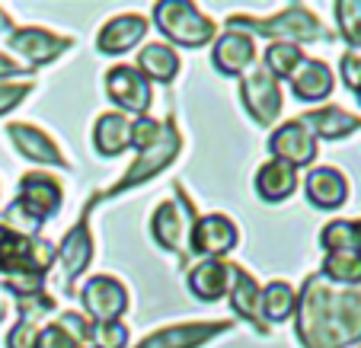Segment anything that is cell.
Wrapping results in <instances>:
<instances>
[{"label":"cell","mask_w":361,"mask_h":348,"mask_svg":"<svg viewBox=\"0 0 361 348\" xmlns=\"http://www.w3.org/2000/svg\"><path fill=\"white\" fill-rule=\"evenodd\" d=\"M336 13V29H339L342 42L348 45V51L361 48V0H339L333 4Z\"/></svg>","instance_id":"cell-31"},{"label":"cell","mask_w":361,"mask_h":348,"mask_svg":"<svg viewBox=\"0 0 361 348\" xmlns=\"http://www.w3.org/2000/svg\"><path fill=\"white\" fill-rule=\"evenodd\" d=\"M288 80H291V89L300 103H323V99L333 93L336 77L326 61H310V58H304L300 68L294 70Z\"/></svg>","instance_id":"cell-23"},{"label":"cell","mask_w":361,"mask_h":348,"mask_svg":"<svg viewBox=\"0 0 361 348\" xmlns=\"http://www.w3.org/2000/svg\"><path fill=\"white\" fill-rule=\"evenodd\" d=\"M212 64L227 77H240L256 64V42L240 29H227L224 35H214Z\"/></svg>","instance_id":"cell-15"},{"label":"cell","mask_w":361,"mask_h":348,"mask_svg":"<svg viewBox=\"0 0 361 348\" xmlns=\"http://www.w3.org/2000/svg\"><path fill=\"white\" fill-rule=\"evenodd\" d=\"M154 23L160 35L183 48H202L214 42V23L189 0H160L154 4Z\"/></svg>","instance_id":"cell-6"},{"label":"cell","mask_w":361,"mask_h":348,"mask_svg":"<svg viewBox=\"0 0 361 348\" xmlns=\"http://www.w3.org/2000/svg\"><path fill=\"white\" fill-rule=\"evenodd\" d=\"M304 195L320 211H336L348 201V179L336 166H314L304 179Z\"/></svg>","instance_id":"cell-17"},{"label":"cell","mask_w":361,"mask_h":348,"mask_svg":"<svg viewBox=\"0 0 361 348\" xmlns=\"http://www.w3.org/2000/svg\"><path fill=\"white\" fill-rule=\"evenodd\" d=\"M240 233L231 218L224 214H202L195 218L189 233V253L202 256V259H221L237 246Z\"/></svg>","instance_id":"cell-12"},{"label":"cell","mask_w":361,"mask_h":348,"mask_svg":"<svg viewBox=\"0 0 361 348\" xmlns=\"http://www.w3.org/2000/svg\"><path fill=\"white\" fill-rule=\"evenodd\" d=\"M55 326L64 329V333L71 335V342H74L77 348H90V345H93V323H90L87 316H80V313H74V310H68V313L58 316Z\"/></svg>","instance_id":"cell-32"},{"label":"cell","mask_w":361,"mask_h":348,"mask_svg":"<svg viewBox=\"0 0 361 348\" xmlns=\"http://www.w3.org/2000/svg\"><path fill=\"white\" fill-rule=\"evenodd\" d=\"M90 208H93V205L87 201V208H83L80 220H77V224L71 227L68 233H64V240L58 243V249H55L58 262H61L64 275H68V287H71V281H74L77 275L87 272L90 259H93V237H90V220H87Z\"/></svg>","instance_id":"cell-16"},{"label":"cell","mask_w":361,"mask_h":348,"mask_svg":"<svg viewBox=\"0 0 361 348\" xmlns=\"http://www.w3.org/2000/svg\"><path fill=\"white\" fill-rule=\"evenodd\" d=\"M144 35H147V20H144V16L118 13L99 29L96 48H99L102 55H125V51H131L135 45H141Z\"/></svg>","instance_id":"cell-19"},{"label":"cell","mask_w":361,"mask_h":348,"mask_svg":"<svg viewBox=\"0 0 361 348\" xmlns=\"http://www.w3.org/2000/svg\"><path fill=\"white\" fill-rule=\"evenodd\" d=\"M320 243L326 253L336 249H361V220L336 218L320 230Z\"/></svg>","instance_id":"cell-30"},{"label":"cell","mask_w":361,"mask_h":348,"mask_svg":"<svg viewBox=\"0 0 361 348\" xmlns=\"http://www.w3.org/2000/svg\"><path fill=\"white\" fill-rule=\"evenodd\" d=\"M16 74H32V68H26V64L13 61V58H7L4 51H0V80H7V77H16Z\"/></svg>","instance_id":"cell-38"},{"label":"cell","mask_w":361,"mask_h":348,"mask_svg":"<svg viewBox=\"0 0 361 348\" xmlns=\"http://www.w3.org/2000/svg\"><path fill=\"white\" fill-rule=\"evenodd\" d=\"M7 45L26 61V68L35 70V68H42V64H51L58 55H64V51L74 45V39H64V35H55L39 26H23L7 35Z\"/></svg>","instance_id":"cell-11"},{"label":"cell","mask_w":361,"mask_h":348,"mask_svg":"<svg viewBox=\"0 0 361 348\" xmlns=\"http://www.w3.org/2000/svg\"><path fill=\"white\" fill-rule=\"evenodd\" d=\"M227 29H240L246 35H262V39H275V42H288V45H300V42H320L323 26L314 16V10L304 4H291L281 13L259 20V16H246V13H233L227 16Z\"/></svg>","instance_id":"cell-4"},{"label":"cell","mask_w":361,"mask_h":348,"mask_svg":"<svg viewBox=\"0 0 361 348\" xmlns=\"http://www.w3.org/2000/svg\"><path fill=\"white\" fill-rule=\"evenodd\" d=\"M106 93H109V99L118 109L131 112V116H147L150 103H154L150 80L131 64H118V68H112L106 74Z\"/></svg>","instance_id":"cell-10"},{"label":"cell","mask_w":361,"mask_h":348,"mask_svg":"<svg viewBox=\"0 0 361 348\" xmlns=\"http://www.w3.org/2000/svg\"><path fill=\"white\" fill-rule=\"evenodd\" d=\"M29 89H32V83H29V80H16V83L0 80V116L13 112L16 106H20L23 99L29 96Z\"/></svg>","instance_id":"cell-36"},{"label":"cell","mask_w":361,"mask_h":348,"mask_svg":"<svg viewBox=\"0 0 361 348\" xmlns=\"http://www.w3.org/2000/svg\"><path fill=\"white\" fill-rule=\"evenodd\" d=\"M176 189V198L170 201H160L154 218H150V233L157 240L160 249L179 256V262H189V233L192 224H195V211H192V201L185 198L183 185H173Z\"/></svg>","instance_id":"cell-7"},{"label":"cell","mask_w":361,"mask_h":348,"mask_svg":"<svg viewBox=\"0 0 361 348\" xmlns=\"http://www.w3.org/2000/svg\"><path fill=\"white\" fill-rule=\"evenodd\" d=\"M55 259V246L48 240L0 224V285L16 294V301L45 291V275Z\"/></svg>","instance_id":"cell-2"},{"label":"cell","mask_w":361,"mask_h":348,"mask_svg":"<svg viewBox=\"0 0 361 348\" xmlns=\"http://www.w3.org/2000/svg\"><path fill=\"white\" fill-rule=\"evenodd\" d=\"M269 151H272V160H281L288 166H310L317 160V137L310 135L300 118H291V122L279 125L269 137Z\"/></svg>","instance_id":"cell-13"},{"label":"cell","mask_w":361,"mask_h":348,"mask_svg":"<svg viewBox=\"0 0 361 348\" xmlns=\"http://www.w3.org/2000/svg\"><path fill=\"white\" fill-rule=\"evenodd\" d=\"M227 294H231L233 313L266 333V326H262V287H259V281L252 278L246 268L231 266V287H227Z\"/></svg>","instance_id":"cell-20"},{"label":"cell","mask_w":361,"mask_h":348,"mask_svg":"<svg viewBox=\"0 0 361 348\" xmlns=\"http://www.w3.org/2000/svg\"><path fill=\"white\" fill-rule=\"evenodd\" d=\"M320 275L339 287H361V249H336L323 256Z\"/></svg>","instance_id":"cell-27"},{"label":"cell","mask_w":361,"mask_h":348,"mask_svg":"<svg viewBox=\"0 0 361 348\" xmlns=\"http://www.w3.org/2000/svg\"><path fill=\"white\" fill-rule=\"evenodd\" d=\"M7 135H10V141H13V147L26 160L68 170V160H64V154L58 151V144L51 141V137H48L42 128H35V125H26V122H13V125H7Z\"/></svg>","instance_id":"cell-18"},{"label":"cell","mask_w":361,"mask_h":348,"mask_svg":"<svg viewBox=\"0 0 361 348\" xmlns=\"http://www.w3.org/2000/svg\"><path fill=\"white\" fill-rule=\"evenodd\" d=\"M4 316H7V304L0 301V320H4Z\"/></svg>","instance_id":"cell-40"},{"label":"cell","mask_w":361,"mask_h":348,"mask_svg":"<svg viewBox=\"0 0 361 348\" xmlns=\"http://www.w3.org/2000/svg\"><path fill=\"white\" fill-rule=\"evenodd\" d=\"M128 345V326L122 320L93 323V345L90 348H125Z\"/></svg>","instance_id":"cell-33"},{"label":"cell","mask_w":361,"mask_h":348,"mask_svg":"<svg viewBox=\"0 0 361 348\" xmlns=\"http://www.w3.org/2000/svg\"><path fill=\"white\" fill-rule=\"evenodd\" d=\"M300 61H304L300 45H288V42H272V45L266 48V55H262V68H266L275 80H288V77L300 68Z\"/></svg>","instance_id":"cell-29"},{"label":"cell","mask_w":361,"mask_h":348,"mask_svg":"<svg viewBox=\"0 0 361 348\" xmlns=\"http://www.w3.org/2000/svg\"><path fill=\"white\" fill-rule=\"evenodd\" d=\"M131 118L125 112H102L93 125V144L102 157H118L131 147Z\"/></svg>","instance_id":"cell-25"},{"label":"cell","mask_w":361,"mask_h":348,"mask_svg":"<svg viewBox=\"0 0 361 348\" xmlns=\"http://www.w3.org/2000/svg\"><path fill=\"white\" fill-rule=\"evenodd\" d=\"M358 348H361V345H358Z\"/></svg>","instance_id":"cell-42"},{"label":"cell","mask_w":361,"mask_h":348,"mask_svg":"<svg viewBox=\"0 0 361 348\" xmlns=\"http://www.w3.org/2000/svg\"><path fill=\"white\" fill-rule=\"evenodd\" d=\"M0 32H13V23H10V13H7V10H4V7H0Z\"/></svg>","instance_id":"cell-39"},{"label":"cell","mask_w":361,"mask_h":348,"mask_svg":"<svg viewBox=\"0 0 361 348\" xmlns=\"http://www.w3.org/2000/svg\"><path fill=\"white\" fill-rule=\"evenodd\" d=\"M80 304L90 323H112L128 310V287L112 275H93L80 291Z\"/></svg>","instance_id":"cell-9"},{"label":"cell","mask_w":361,"mask_h":348,"mask_svg":"<svg viewBox=\"0 0 361 348\" xmlns=\"http://www.w3.org/2000/svg\"><path fill=\"white\" fill-rule=\"evenodd\" d=\"M294 189H298V170L281 163V160H266L256 173V195L262 201H272V205L288 201L294 195Z\"/></svg>","instance_id":"cell-24"},{"label":"cell","mask_w":361,"mask_h":348,"mask_svg":"<svg viewBox=\"0 0 361 348\" xmlns=\"http://www.w3.org/2000/svg\"><path fill=\"white\" fill-rule=\"evenodd\" d=\"M179 151H183V137H179V128L173 118H166L164 122V131H160V137L154 144H150L147 151L137 154V160L125 170V176L118 179L116 185H109L106 192H96L93 198H90V205H96V201H102V198H112V195H122V192H131L137 189V185H144L147 179H154L157 173H164L166 166L173 163V160L179 157Z\"/></svg>","instance_id":"cell-5"},{"label":"cell","mask_w":361,"mask_h":348,"mask_svg":"<svg viewBox=\"0 0 361 348\" xmlns=\"http://www.w3.org/2000/svg\"><path fill=\"white\" fill-rule=\"evenodd\" d=\"M240 99H243L246 112L252 116V122H259V125H272L281 116V106H285L279 80L262 64H252L243 74V80H240Z\"/></svg>","instance_id":"cell-8"},{"label":"cell","mask_w":361,"mask_h":348,"mask_svg":"<svg viewBox=\"0 0 361 348\" xmlns=\"http://www.w3.org/2000/svg\"><path fill=\"white\" fill-rule=\"evenodd\" d=\"M294 329L304 348H348L361 342V287H339L320 272L298 294Z\"/></svg>","instance_id":"cell-1"},{"label":"cell","mask_w":361,"mask_h":348,"mask_svg":"<svg viewBox=\"0 0 361 348\" xmlns=\"http://www.w3.org/2000/svg\"><path fill=\"white\" fill-rule=\"evenodd\" d=\"M355 96H358V103H361V89H358V93H355Z\"/></svg>","instance_id":"cell-41"},{"label":"cell","mask_w":361,"mask_h":348,"mask_svg":"<svg viewBox=\"0 0 361 348\" xmlns=\"http://www.w3.org/2000/svg\"><path fill=\"white\" fill-rule=\"evenodd\" d=\"M298 310V291L288 281H269L262 287V320L269 323H285Z\"/></svg>","instance_id":"cell-28"},{"label":"cell","mask_w":361,"mask_h":348,"mask_svg":"<svg viewBox=\"0 0 361 348\" xmlns=\"http://www.w3.org/2000/svg\"><path fill=\"white\" fill-rule=\"evenodd\" d=\"M189 291L195 294L198 301H221L231 287V262L224 259H202L189 268Z\"/></svg>","instance_id":"cell-21"},{"label":"cell","mask_w":361,"mask_h":348,"mask_svg":"<svg viewBox=\"0 0 361 348\" xmlns=\"http://www.w3.org/2000/svg\"><path fill=\"white\" fill-rule=\"evenodd\" d=\"M160 131H164V125H160L157 118H150V116H137V118H131V137H128V144L135 147L137 154H141V151H147L150 144L157 141Z\"/></svg>","instance_id":"cell-34"},{"label":"cell","mask_w":361,"mask_h":348,"mask_svg":"<svg viewBox=\"0 0 361 348\" xmlns=\"http://www.w3.org/2000/svg\"><path fill=\"white\" fill-rule=\"evenodd\" d=\"M61 201H64V189L55 176H48V173H26L20 179L16 201L4 214V224L20 233H29V237H39V227L61 211Z\"/></svg>","instance_id":"cell-3"},{"label":"cell","mask_w":361,"mask_h":348,"mask_svg":"<svg viewBox=\"0 0 361 348\" xmlns=\"http://www.w3.org/2000/svg\"><path fill=\"white\" fill-rule=\"evenodd\" d=\"M20 320L23 323H32V326H39V320L42 316H48L51 310H55V297L48 291H42V294H32V297H20Z\"/></svg>","instance_id":"cell-35"},{"label":"cell","mask_w":361,"mask_h":348,"mask_svg":"<svg viewBox=\"0 0 361 348\" xmlns=\"http://www.w3.org/2000/svg\"><path fill=\"white\" fill-rule=\"evenodd\" d=\"M300 122L310 128L314 137L323 141H342V137L355 135L361 128V116L339 109V106H320V109H310L307 116H300Z\"/></svg>","instance_id":"cell-22"},{"label":"cell","mask_w":361,"mask_h":348,"mask_svg":"<svg viewBox=\"0 0 361 348\" xmlns=\"http://www.w3.org/2000/svg\"><path fill=\"white\" fill-rule=\"evenodd\" d=\"M227 329H233L231 320L176 323V326H166V329L150 333L147 339H141V345H135V348H198V345H204V342H212L214 335L227 333Z\"/></svg>","instance_id":"cell-14"},{"label":"cell","mask_w":361,"mask_h":348,"mask_svg":"<svg viewBox=\"0 0 361 348\" xmlns=\"http://www.w3.org/2000/svg\"><path fill=\"white\" fill-rule=\"evenodd\" d=\"M135 68L141 70L150 83H170V80H176V74H179V55L170 45H164V42H150V45L141 48Z\"/></svg>","instance_id":"cell-26"},{"label":"cell","mask_w":361,"mask_h":348,"mask_svg":"<svg viewBox=\"0 0 361 348\" xmlns=\"http://www.w3.org/2000/svg\"><path fill=\"white\" fill-rule=\"evenodd\" d=\"M339 74H342V83L352 93H358L361 89V51H345L339 58Z\"/></svg>","instance_id":"cell-37"}]
</instances>
